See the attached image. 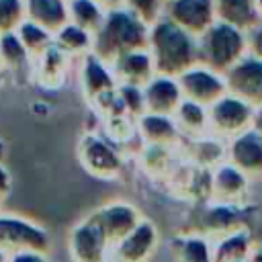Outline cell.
<instances>
[{"instance_id":"cell-1","label":"cell","mask_w":262,"mask_h":262,"mask_svg":"<svg viewBox=\"0 0 262 262\" xmlns=\"http://www.w3.org/2000/svg\"><path fill=\"white\" fill-rule=\"evenodd\" d=\"M139 49H149V25L125 6L108 10L102 27L92 39L90 53L113 68L123 55Z\"/></svg>"},{"instance_id":"cell-2","label":"cell","mask_w":262,"mask_h":262,"mask_svg":"<svg viewBox=\"0 0 262 262\" xmlns=\"http://www.w3.org/2000/svg\"><path fill=\"white\" fill-rule=\"evenodd\" d=\"M149 53L158 76L178 78L199 66L196 37L180 29L168 16H160L149 27Z\"/></svg>"},{"instance_id":"cell-3","label":"cell","mask_w":262,"mask_h":262,"mask_svg":"<svg viewBox=\"0 0 262 262\" xmlns=\"http://www.w3.org/2000/svg\"><path fill=\"white\" fill-rule=\"evenodd\" d=\"M248 55V37L242 29L215 20L201 37H196V59L199 66L225 74L239 59Z\"/></svg>"},{"instance_id":"cell-4","label":"cell","mask_w":262,"mask_h":262,"mask_svg":"<svg viewBox=\"0 0 262 262\" xmlns=\"http://www.w3.org/2000/svg\"><path fill=\"white\" fill-rule=\"evenodd\" d=\"M49 248L51 237L43 225L20 215L0 213V250L8 254L25 250L49 254Z\"/></svg>"},{"instance_id":"cell-5","label":"cell","mask_w":262,"mask_h":262,"mask_svg":"<svg viewBox=\"0 0 262 262\" xmlns=\"http://www.w3.org/2000/svg\"><path fill=\"white\" fill-rule=\"evenodd\" d=\"M207 113H209V133L223 141H231L237 135L246 133L248 129H252L256 117L254 106L231 94L219 98L215 104L207 108Z\"/></svg>"},{"instance_id":"cell-6","label":"cell","mask_w":262,"mask_h":262,"mask_svg":"<svg viewBox=\"0 0 262 262\" xmlns=\"http://www.w3.org/2000/svg\"><path fill=\"white\" fill-rule=\"evenodd\" d=\"M111 250L113 246L90 215L70 229L68 252L72 262H111Z\"/></svg>"},{"instance_id":"cell-7","label":"cell","mask_w":262,"mask_h":262,"mask_svg":"<svg viewBox=\"0 0 262 262\" xmlns=\"http://www.w3.org/2000/svg\"><path fill=\"white\" fill-rule=\"evenodd\" d=\"M78 158L84 170L100 180H115L123 172V160L119 151L102 137L86 135L78 145Z\"/></svg>"},{"instance_id":"cell-8","label":"cell","mask_w":262,"mask_h":262,"mask_svg":"<svg viewBox=\"0 0 262 262\" xmlns=\"http://www.w3.org/2000/svg\"><path fill=\"white\" fill-rule=\"evenodd\" d=\"M223 78L227 94L248 102L254 108L262 106V59L248 53L231 70H227Z\"/></svg>"},{"instance_id":"cell-9","label":"cell","mask_w":262,"mask_h":262,"mask_svg":"<svg viewBox=\"0 0 262 262\" xmlns=\"http://www.w3.org/2000/svg\"><path fill=\"white\" fill-rule=\"evenodd\" d=\"M176 80H178L182 96L186 100L199 102V104H203L207 108L227 94L225 78L221 74H217V72H211V70L203 68V66L190 68L188 72H184Z\"/></svg>"},{"instance_id":"cell-10","label":"cell","mask_w":262,"mask_h":262,"mask_svg":"<svg viewBox=\"0 0 262 262\" xmlns=\"http://www.w3.org/2000/svg\"><path fill=\"white\" fill-rule=\"evenodd\" d=\"M192 37H201L215 20V0H168L164 14Z\"/></svg>"},{"instance_id":"cell-11","label":"cell","mask_w":262,"mask_h":262,"mask_svg":"<svg viewBox=\"0 0 262 262\" xmlns=\"http://www.w3.org/2000/svg\"><path fill=\"white\" fill-rule=\"evenodd\" d=\"M160 244V231L149 219H141L111 250V262H147Z\"/></svg>"},{"instance_id":"cell-12","label":"cell","mask_w":262,"mask_h":262,"mask_svg":"<svg viewBox=\"0 0 262 262\" xmlns=\"http://www.w3.org/2000/svg\"><path fill=\"white\" fill-rule=\"evenodd\" d=\"M248 209L244 205H229V203H215L211 201L203 215H201V231L211 242L233 233L237 229H248Z\"/></svg>"},{"instance_id":"cell-13","label":"cell","mask_w":262,"mask_h":262,"mask_svg":"<svg viewBox=\"0 0 262 262\" xmlns=\"http://www.w3.org/2000/svg\"><path fill=\"white\" fill-rule=\"evenodd\" d=\"M90 217L102 229V233H104V237L108 239L111 246L119 244L143 219L141 213L131 203H125V201L106 203L100 209H96L94 213H90Z\"/></svg>"},{"instance_id":"cell-14","label":"cell","mask_w":262,"mask_h":262,"mask_svg":"<svg viewBox=\"0 0 262 262\" xmlns=\"http://www.w3.org/2000/svg\"><path fill=\"white\" fill-rule=\"evenodd\" d=\"M227 162L242 170L250 180L262 178V135L252 127L227 141Z\"/></svg>"},{"instance_id":"cell-15","label":"cell","mask_w":262,"mask_h":262,"mask_svg":"<svg viewBox=\"0 0 262 262\" xmlns=\"http://www.w3.org/2000/svg\"><path fill=\"white\" fill-rule=\"evenodd\" d=\"M250 188V178L227 160L211 170V201L244 205Z\"/></svg>"},{"instance_id":"cell-16","label":"cell","mask_w":262,"mask_h":262,"mask_svg":"<svg viewBox=\"0 0 262 262\" xmlns=\"http://www.w3.org/2000/svg\"><path fill=\"white\" fill-rule=\"evenodd\" d=\"M143 100H145V113L174 117L184 96L176 78L156 76L147 86H143Z\"/></svg>"},{"instance_id":"cell-17","label":"cell","mask_w":262,"mask_h":262,"mask_svg":"<svg viewBox=\"0 0 262 262\" xmlns=\"http://www.w3.org/2000/svg\"><path fill=\"white\" fill-rule=\"evenodd\" d=\"M111 70L117 78V84H129L137 88L147 86L158 76L149 49H139L123 55Z\"/></svg>"},{"instance_id":"cell-18","label":"cell","mask_w":262,"mask_h":262,"mask_svg":"<svg viewBox=\"0 0 262 262\" xmlns=\"http://www.w3.org/2000/svg\"><path fill=\"white\" fill-rule=\"evenodd\" d=\"M82 88L88 100L100 102L108 94L117 90V78L113 70L100 61L94 53H86L84 57V68H82Z\"/></svg>"},{"instance_id":"cell-19","label":"cell","mask_w":262,"mask_h":262,"mask_svg":"<svg viewBox=\"0 0 262 262\" xmlns=\"http://www.w3.org/2000/svg\"><path fill=\"white\" fill-rule=\"evenodd\" d=\"M137 133L141 135L145 145H164V147H174L180 137L174 117L151 115V113H143L137 119Z\"/></svg>"},{"instance_id":"cell-20","label":"cell","mask_w":262,"mask_h":262,"mask_svg":"<svg viewBox=\"0 0 262 262\" xmlns=\"http://www.w3.org/2000/svg\"><path fill=\"white\" fill-rule=\"evenodd\" d=\"M27 18L55 35L63 25L70 23L68 0H25Z\"/></svg>"},{"instance_id":"cell-21","label":"cell","mask_w":262,"mask_h":262,"mask_svg":"<svg viewBox=\"0 0 262 262\" xmlns=\"http://www.w3.org/2000/svg\"><path fill=\"white\" fill-rule=\"evenodd\" d=\"M72 55L66 53L63 49H59L55 43L35 59V76L39 80V84L47 86V88H57L63 84V78L68 74V63H70Z\"/></svg>"},{"instance_id":"cell-22","label":"cell","mask_w":262,"mask_h":262,"mask_svg":"<svg viewBox=\"0 0 262 262\" xmlns=\"http://www.w3.org/2000/svg\"><path fill=\"white\" fill-rule=\"evenodd\" d=\"M215 14L217 20L229 23L244 33L252 31L262 23L256 12L254 0H215Z\"/></svg>"},{"instance_id":"cell-23","label":"cell","mask_w":262,"mask_h":262,"mask_svg":"<svg viewBox=\"0 0 262 262\" xmlns=\"http://www.w3.org/2000/svg\"><path fill=\"white\" fill-rule=\"evenodd\" d=\"M0 61H2V70H6L8 76L12 78H23L25 72L29 70L35 72V66H31V61L35 59L25 49L16 33H8L0 37Z\"/></svg>"},{"instance_id":"cell-24","label":"cell","mask_w":262,"mask_h":262,"mask_svg":"<svg viewBox=\"0 0 262 262\" xmlns=\"http://www.w3.org/2000/svg\"><path fill=\"white\" fill-rule=\"evenodd\" d=\"M254 246L250 229H237L213 242V260L215 262H237L246 260Z\"/></svg>"},{"instance_id":"cell-25","label":"cell","mask_w":262,"mask_h":262,"mask_svg":"<svg viewBox=\"0 0 262 262\" xmlns=\"http://www.w3.org/2000/svg\"><path fill=\"white\" fill-rule=\"evenodd\" d=\"M176 262H215L213 242L203 233L178 235L172 244Z\"/></svg>"},{"instance_id":"cell-26","label":"cell","mask_w":262,"mask_h":262,"mask_svg":"<svg viewBox=\"0 0 262 262\" xmlns=\"http://www.w3.org/2000/svg\"><path fill=\"white\" fill-rule=\"evenodd\" d=\"M174 121L180 133H186L190 137H201L209 131V113L207 106L192 102V100H182L178 111L174 113Z\"/></svg>"},{"instance_id":"cell-27","label":"cell","mask_w":262,"mask_h":262,"mask_svg":"<svg viewBox=\"0 0 262 262\" xmlns=\"http://www.w3.org/2000/svg\"><path fill=\"white\" fill-rule=\"evenodd\" d=\"M190 160L205 168V170H213L215 166H219L221 162L227 160V145H223V139L211 135V137H192L190 143Z\"/></svg>"},{"instance_id":"cell-28","label":"cell","mask_w":262,"mask_h":262,"mask_svg":"<svg viewBox=\"0 0 262 262\" xmlns=\"http://www.w3.org/2000/svg\"><path fill=\"white\" fill-rule=\"evenodd\" d=\"M70 23L82 27L90 35H96L106 18V10L98 6L94 0H68Z\"/></svg>"},{"instance_id":"cell-29","label":"cell","mask_w":262,"mask_h":262,"mask_svg":"<svg viewBox=\"0 0 262 262\" xmlns=\"http://www.w3.org/2000/svg\"><path fill=\"white\" fill-rule=\"evenodd\" d=\"M92 39L94 35H90L88 31H84L82 27L68 23L63 25L55 35H53V43L63 49L70 55H80V53H90L92 51Z\"/></svg>"},{"instance_id":"cell-30","label":"cell","mask_w":262,"mask_h":262,"mask_svg":"<svg viewBox=\"0 0 262 262\" xmlns=\"http://www.w3.org/2000/svg\"><path fill=\"white\" fill-rule=\"evenodd\" d=\"M16 35H18L20 43L25 45V49L31 53L33 59L43 55L53 45V35L49 31H45L43 27H39L37 23L29 20V18L23 20V25L16 29Z\"/></svg>"},{"instance_id":"cell-31","label":"cell","mask_w":262,"mask_h":262,"mask_svg":"<svg viewBox=\"0 0 262 262\" xmlns=\"http://www.w3.org/2000/svg\"><path fill=\"white\" fill-rule=\"evenodd\" d=\"M25 18V0H0V37L16 33Z\"/></svg>"},{"instance_id":"cell-32","label":"cell","mask_w":262,"mask_h":262,"mask_svg":"<svg viewBox=\"0 0 262 262\" xmlns=\"http://www.w3.org/2000/svg\"><path fill=\"white\" fill-rule=\"evenodd\" d=\"M143 168L149 172V174H164L170 170V147H164V145H145L143 149Z\"/></svg>"},{"instance_id":"cell-33","label":"cell","mask_w":262,"mask_h":262,"mask_svg":"<svg viewBox=\"0 0 262 262\" xmlns=\"http://www.w3.org/2000/svg\"><path fill=\"white\" fill-rule=\"evenodd\" d=\"M164 4L166 0H123V6L149 27L164 14Z\"/></svg>"},{"instance_id":"cell-34","label":"cell","mask_w":262,"mask_h":262,"mask_svg":"<svg viewBox=\"0 0 262 262\" xmlns=\"http://www.w3.org/2000/svg\"><path fill=\"white\" fill-rule=\"evenodd\" d=\"M246 37H248V53L262 59V23L252 31H248Z\"/></svg>"},{"instance_id":"cell-35","label":"cell","mask_w":262,"mask_h":262,"mask_svg":"<svg viewBox=\"0 0 262 262\" xmlns=\"http://www.w3.org/2000/svg\"><path fill=\"white\" fill-rule=\"evenodd\" d=\"M8 262H51L47 254L43 252H33V250H25V252H16L10 254Z\"/></svg>"},{"instance_id":"cell-36","label":"cell","mask_w":262,"mask_h":262,"mask_svg":"<svg viewBox=\"0 0 262 262\" xmlns=\"http://www.w3.org/2000/svg\"><path fill=\"white\" fill-rule=\"evenodd\" d=\"M10 186H12V182H10V172H8L6 166L0 162V205H2V201L8 196Z\"/></svg>"},{"instance_id":"cell-37","label":"cell","mask_w":262,"mask_h":262,"mask_svg":"<svg viewBox=\"0 0 262 262\" xmlns=\"http://www.w3.org/2000/svg\"><path fill=\"white\" fill-rule=\"evenodd\" d=\"M248 262H262V244L254 242V246L248 254Z\"/></svg>"},{"instance_id":"cell-38","label":"cell","mask_w":262,"mask_h":262,"mask_svg":"<svg viewBox=\"0 0 262 262\" xmlns=\"http://www.w3.org/2000/svg\"><path fill=\"white\" fill-rule=\"evenodd\" d=\"M98 6H102L106 12L108 10H115V8H121L123 6V0H94Z\"/></svg>"},{"instance_id":"cell-39","label":"cell","mask_w":262,"mask_h":262,"mask_svg":"<svg viewBox=\"0 0 262 262\" xmlns=\"http://www.w3.org/2000/svg\"><path fill=\"white\" fill-rule=\"evenodd\" d=\"M254 129L262 135V106L256 108V117H254Z\"/></svg>"},{"instance_id":"cell-40","label":"cell","mask_w":262,"mask_h":262,"mask_svg":"<svg viewBox=\"0 0 262 262\" xmlns=\"http://www.w3.org/2000/svg\"><path fill=\"white\" fill-rule=\"evenodd\" d=\"M254 4H256V12H258V16L262 20V0H254Z\"/></svg>"},{"instance_id":"cell-41","label":"cell","mask_w":262,"mask_h":262,"mask_svg":"<svg viewBox=\"0 0 262 262\" xmlns=\"http://www.w3.org/2000/svg\"><path fill=\"white\" fill-rule=\"evenodd\" d=\"M8 260H10V254L4 252V250H0V262H8Z\"/></svg>"},{"instance_id":"cell-42","label":"cell","mask_w":262,"mask_h":262,"mask_svg":"<svg viewBox=\"0 0 262 262\" xmlns=\"http://www.w3.org/2000/svg\"><path fill=\"white\" fill-rule=\"evenodd\" d=\"M4 160V145H2V141H0V162Z\"/></svg>"},{"instance_id":"cell-43","label":"cell","mask_w":262,"mask_h":262,"mask_svg":"<svg viewBox=\"0 0 262 262\" xmlns=\"http://www.w3.org/2000/svg\"><path fill=\"white\" fill-rule=\"evenodd\" d=\"M237 262H248V258H246V260H237Z\"/></svg>"},{"instance_id":"cell-44","label":"cell","mask_w":262,"mask_h":262,"mask_svg":"<svg viewBox=\"0 0 262 262\" xmlns=\"http://www.w3.org/2000/svg\"><path fill=\"white\" fill-rule=\"evenodd\" d=\"M0 70H2V61H0Z\"/></svg>"},{"instance_id":"cell-45","label":"cell","mask_w":262,"mask_h":262,"mask_svg":"<svg viewBox=\"0 0 262 262\" xmlns=\"http://www.w3.org/2000/svg\"><path fill=\"white\" fill-rule=\"evenodd\" d=\"M166 2H168V0H166Z\"/></svg>"}]
</instances>
